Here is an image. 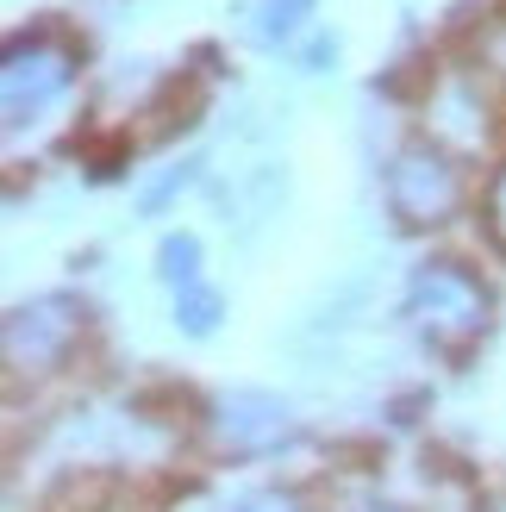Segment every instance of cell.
<instances>
[{
  "label": "cell",
  "mask_w": 506,
  "mask_h": 512,
  "mask_svg": "<svg viewBox=\"0 0 506 512\" xmlns=\"http://www.w3.org/2000/svg\"><path fill=\"white\" fill-rule=\"evenodd\" d=\"M488 232H494V244L506 250V169L488 182Z\"/></svg>",
  "instance_id": "10"
},
{
  "label": "cell",
  "mask_w": 506,
  "mask_h": 512,
  "mask_svg": "<svg viewBox=\"0 0 506 512\" xmlns=\"http://www.w3.org/2000/svg\"><path fill=\"white\" fill-rule=\"evenodd\" d=\"M219 313H225V300L207 288V281H194V288L175 294V325H182L188 338H213V331H219Z\"/></svg>",
  "instance_id": "8"
},
{
  "label": "cell",
  "mask_w": 506,
  "mask_h": 512,
  "mask_svg": "<svg viewBox=\"0 0 506 512\" xmlns=\"http://www.w3.org/2000/svg\"><path fill=\"white\" fill-rule=\"evenodd\" d=\"M363 512H400V506H363Z\"/></svg>",
  "instance_id": "12"
},
{
  "label": "cell",
  "mask_w": 506,
  "mask_h": 512,
  "mask_svg": "<svg viewBox=\"0 0 506 512\" xmlns=\"http://www.w3.org/2000/svg\"><path fill=\"white\" fill-rule=\"evenodd\" d=\"M407 319L432 344H463L488 325V294H482V281L457 263H425L407 281Z\"/></svg>",
  "instance_id": "1"
},
{
  "label": "cell",
  "mask_w": 506,
  "mask_h": 512,
  "mask_svg": "<svg viewBox=\"0 0 506 512\" xmlns=\"http://www.w3.org/2000/svg\"><path fill=\"white\" fill-rule=\"evenodd\" d=\"M82 300L75 294H38L7 313V369L38 375L50 363H63V350L82 338Z\"/></svg>",
  "instance_id": "4"
},
{
  "label": "cell",
  "mask_w": 506,
  "mask_h": 512,
  "mask_svg": "<svg viewBox=\"0 0 506 512\" xmlns=\"http://www.w3.org/2000/svg\"><path fill=\"white\" fill-rule=\"evenodd\" d=\"M225 512H307L294 494H282V488H263V494H244V500H232Z\"/></svg>",
  "instance_id": "9"
},
{
  "label": "cell",
  "mask_w": 506,
  "mask_h": 512,
  "mask_svg": "<svg viewBox=\"0 0 506 512\" xmlns=\"http://www.w3.org/2000/svg\"><path fill=\"white\" fill-rule=\"evenodd\" d=\"M463 200V175L457 163L432 144H407L388 163V207L400 225H444Z\"/></svg>",
  "instance_id": "3"
},
{
  "label": "cell",
  "mask_w": 506,
  "mask_h": 512,
  "mask_svg": "<svg viewBox=\"0 0 506 512\" xmlns=\"http://www.w3.org/2000/svg\"><path fill=\"white\" fill-rule=\"evenodd\" d=\"M69 82H75V44L50 38V32L13 38L7 57H0V107H7V125H32V113H44Z\"/></svg>",
  "instance_id": "2"
},
{
  "label": "cell",
  "mask_w": 506,
  "mask_h": 512,
  "mask_svg": "<svg viewBox=\"0 0 506 512\" xmlns=\"http://www.w3.org/2000/svg\"><path fill=\"white\" fill-rule=\"evenodd\" d=\"M288 431H294V419H288V406L275 394L238 388V394H219V406H213V438H219V450H232V456L275 450Z\"/></svg>",
  "instance_id": "5"
},
{
  "label": "cell",
  "mask_w": 506,
  "mask_h": 512,
  "mask_svg": "<svg viewBox=\"0 0 506 512\" xmlns=\"http://www.w3.org/2000/svg\"><path fill=\"white\" fill-rule=\"evenodd\" d=\"M157 275L169 281L175 294L194 288V281H200V238H194V232H169V238L157 244Z\"/></svg>",
  "instance_id": "7"
},
{
  "label": "cell",
  "mask_w": 506,
  "mask_h": 512,
  "mask_svg": "<svg viewBox=\"0 0 506 512\" xmlns=\"http://www.w3.org/2000/svg\"><path fill=\"white\" fill-rule=\"evenodd\" d=\"M188 182H194V163H182V169H175V175H163V182H157V188L144 194V207H163V200H169L175 188H188Z\"/></svg>",
  "instance_id": "11"
},
{
  "label": "cell",
  "mask_w": 506,
  "mask_h": 512,
  "mask_svg": "<svg viewBox=\"0 0 506 512\" xmlns=\"http://www.w3.org/2000/svg\"><path fill=\"white\" fill-rule=\"evenodd\" d=\"M307 13H313V0H257V7H250V38L288 44L300 25H307Z\"/></svg>",
  "instance_id": "6"
}]
</instances>
